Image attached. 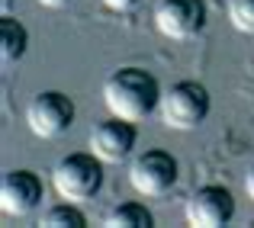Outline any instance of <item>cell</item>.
Here are the masks:
<instances>
[{
	"mask_svg": "<svg viewBox=\"0 0 254 228\" xmlns=\"http://www.w3.org/2000/svg\"><path fill=\"white\" fill-rule=\"evenodd\" d=\"M45 199V186L39 180V173L32 171H10L3 180H0V209L3 216L23 219L29 212H36Z\"/></svg>",
	"mask_w": 254,
	"mask_h": 228,
	"instance_id": "obj_9",
	"label": "cell"
},
{
	"mask_svg": "<svg viewBox=\"0 0 254 228\" xmlns=\"http://www.w3.org/2000/svg\"><path fill=\"white\" fill-rule=\"evenodd\" d=\"M161 84L145 68H119L103 84V103L110 116L142 122L161 106Z\"/></svg>",
	"mask_w": 254,
	"mask_h": 228,
	"instance_id": "obj_1",
	"label": "cell"
},
{
	"mask_svg": "<svg viewBox=\"0 0 254 228\" xmlns=\"http://www.w3.org/2000/svg\"><path fill=\"white\" fill-rule=\"evenodd\" d=\"M229 23L245 36H254V0H229L225 3Z\"/></svg>",
	"mask_w": 254,
	"mask_h": 228,
	"instance_id": "obj_13",
	"label": "cell"
},
{
	"mask_svg": "<svg viewBox=\"0 0 254 228\" xmlns=\"http://www.w3.org/2000/svg\"><path fill=\"white\" fill-rule=\"evenodd\" d=\"M103 225L106 228H151L155 216L142 203H119L103 216Z\"/></svg>",
	"mask_w": 254,
	"mask_h": 228,
	"instance_id": "obj_11",
	"label": "cell"
},
{
	"mask_svg": "<svg viewBox=\"0 0 254 228\" xmlns=\"http://www.w3.org/2000/svg\"><path fill=\"white\" fill-rule=\"evenodd\" d=\"M155 26L164 39H174V42L193 39L206 26V3L203 0H161L155 6Z\"/></svg>",
	"mask_w": 254,
	"mask_h": 228,
	"instance_id": "obj_8",
	"label": "cell"
},
{
	"mask_svg": "<svg viewBox=\"0 0 254 228\" xmlns=\"http://www.w3.org/2000/svg\"><path fill=\"white\" fill-rule=\"evenodd\" d=\"M13 3H16V0H0V13H10Z\"/></svg>",
	"mask_w": 254,
	"mask_h": 228,
	"instance_id": "obj_17",
	"label": "cell"
},
{
	"mask_svg": "<svg viewBox=\"0 0 254 228\" xmlns=\"http://www.w3.org/2000/svg\"><path fill=\"white\" fill-rule=\"evenodd\" d=\"M87 142H90V151L97 154L103 164H123V161H129L132 151H135L138 129H135V122H129V119L110 116V119H103V122L93 125Z\"/></svg>",
	"mask_w": 254,
	"mask_h": 228,
	"instance_id": "obj_7",
	"label": "cell"
},
{
	"mask_svg": "<svg viewBox=\"0 0 254 228\" xmlns=\"http://www.w3.org/2000/svg\"><path fill=\"white\" fill-rule=\"evenodd\" d=\"M245 193L254 199V164L248 167V173H245Z\"/></svg>",
	"mask_w": 254,
	"mask_h": 228,
	"instance_id": "obj_15",
	"label": "cell"
},
{
	"mask_svg": "<svg viewBox=\"0 0 254 228\" xmlns=\"http://www.w3.org/2000/svg\"><path fill=\"white\" fill-rule=\"evenodd\" d=\"M100 3H103L106 10H113V13H129V10H135L142 0H100Z\"/></svg>",
	"mask_w": 254,
	"mask_h": 228,
	"instance_id": "obj_14",
	"label": "cell"
},
{
	"mask_svg": "<svg viewBox=\"0 0 254 228\" xmlns=\"http://www.w3.org/2000/svg\"><path fill=\"white\" fill-rule=\"evenodd\" d=\"M52 186L62 199L68 203H84L93 199L103 186V161L93 151H74L64 154L55 167H52Z\"/></svg>",
	"mask_w": 254,
	"mask_h": 228,
	"instance_id": "obj_2",
	"label": "cell"
},
{
	"mask_svg": "<svg viewBox=\"0 0 254 228\" xmlns=\"http://www.w3.org/2000/svg\"><path fill=\"white\" fill-rule=\"evenodd\" d=\"M77 106L62 90H42L26 106V125L36 138H58L74 125Z\"/></svg>",
	"mask_w": 254,
	"mask_h": 228,
	"instance_id": "obj_4",
	"label": "cell"
},
{
	"mask_svg": "<svg viewBox=\"0 0 254 228\" xmlns=\"http://www.w3.org/2000/svg\"><path fill=\"white\" fill-rule=\"evenodd\" d=\"M39 225L45 228H84L87 225V216L81 209H77V203H55L49 206V209L42 212V219H39Z\"/></svg>",
	"mask_w": 254,
	"mask_h": 228,
	"instance_id": "obj_12",
	"label": "cell"
},
{
	"mask_svg": "<svg viewBox=\"0 0 254 228\" xmlns=\"http://www.w3.org/2000/svg\"><path fill=\"white\" fill-rule=\"evenodd\" d=\"M42 6H49V10H62V6H68V3H74V0H39Z\"/></svg>",
	"mask_w": 254,
	"mask_h": 228,
	"instance_id": "obj_16",
	"label": "cell"
},
{
	"mask_svg": "<svg viewBox=\"0 0 254 228\" xmlns=\"http://www.w3.org/2000/svg\"><path fill=\"white\" fill-rule=\"evenodd\" d=\"M29 49V32L19 19H13L10 13L0 16V61L3 64H16Z\"/></svg>",
	"mask_w": 254,
	"mask_h": 228,
	"instance_id": "obj_10",
	"label": "cell"
},
{
	"mask_svg": "<svg viewBox=\"0 0 254 228\" xmlns=\"http://www.w3.org/2000/svg\"><path fill=\"white\" fill-rule=\"evenodd\" d=\"M177 177H180L177 158L161 148H148V151L135 154L129 164V183L142 196H164V193H171Z\"/></svg>",
	"mask_w": 254,
	"mask_h": 228,
	"instance_id": "obj_5",
	"label": "cell"
},
{
	"mask_svg": "<svg viewBox=\"0 0 254 228\" xmlns=\"http://www.w3.org/2000/svg\"><path fill=\"white\" fill-rule=\"evenodd\" d=\"M184 216L196 228H222L235 219V196L219 183H206L187 196Z\"/></svg>",
	"mask_w": 254,
	"mask_h": 228,
	"instance_id": "obj_6",
	"label": "cell"
},
{
	"mask_svg": "<svg viewBox=\"0 0 254 228\" xmlns=\"http://www.w3.org/2000/svg\"><path fill=\"white\" fill-rule=\"evenodd\" d=\"M209 106H212L209 90H206L199 80H177V84H171L168 90L161 93L158 113H161V122L168 125V129L193 132L206 122Z\"/></svg>",
	"mask_w": 254,
	"mask_h": 228,
	"instance_id": "obj_3",
	"label": "cell"
}]
</instances>
